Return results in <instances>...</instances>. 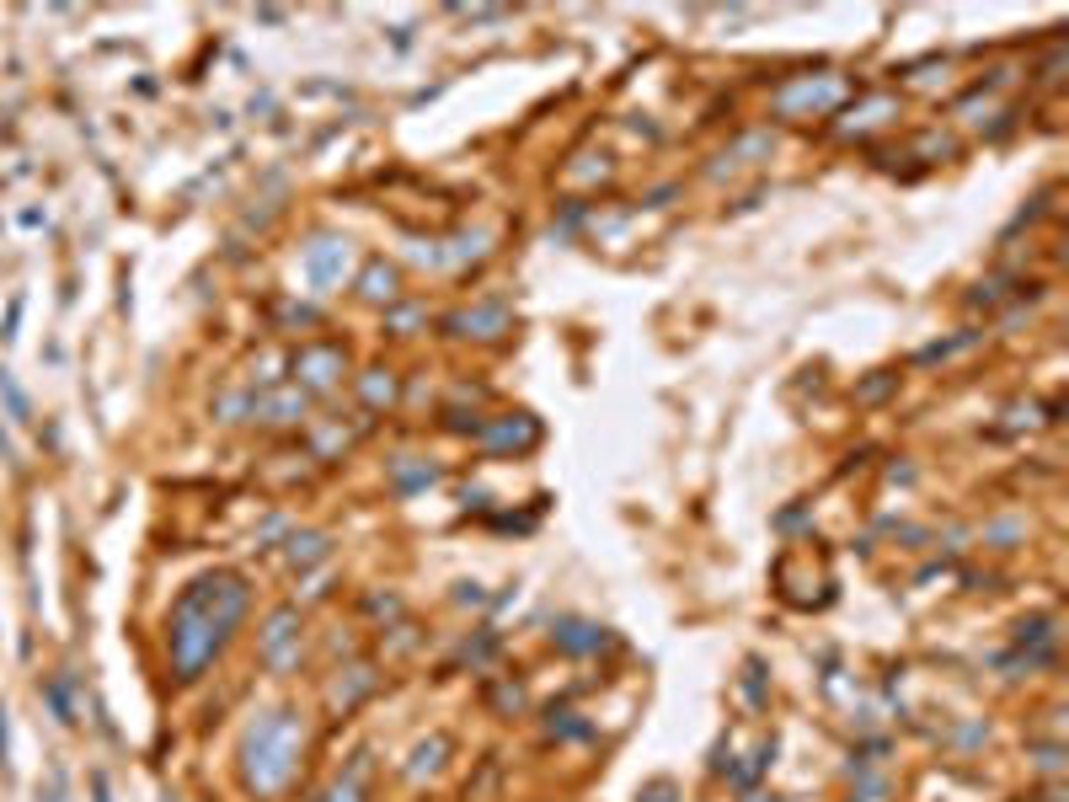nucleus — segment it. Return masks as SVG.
<instances>
[{
  "instance_id": "nucleus-1",
  "label": "nucleus",
  "mask_w": 1069,
  "mask_h": 802,
  "mask_svg": "<svg viewBox=\"0 0 1069 802\" xmlns=\"http://www.w3.org/2000/svg\"><path fill=\"white\" fill-rule=\"evenodd\" d=\"M241 610H246V583L236 573H214L182 594V605L172 615V663L182 680H198V669L225 647Z\"/></svg>"
},
{
  "instance_id": "nucleus-2",
  "label": "nucleus",
  "mask_w": 1069,
  "mask_h": 802,
  "mask_svg": "<svg viewBox=\"0 0 1069 802\" xmlns=\"http://www.w3.org/2000/svg\"><path fill=\"white\" fill-rule=\"evenodd\" d=\"M38 802H65V776H59V770H54V776H49V797H43V792H38Z\"/></svg>"
},
{
  "instance_id": "nucleus-3",
  "label": "nucleus",
  "mask_w": 1069,
  "mask_h": 802,
  "mask_svg": "<svg viewBox=\"0 0 1069 802\" xmlns=\"http://www.w3.org/2000/svg\"><path fill=\"white\" fill-rule=\"evenodd\" d=\"M97 802H107V781L97 776Z\"/></svg>"
}]
</instances>
